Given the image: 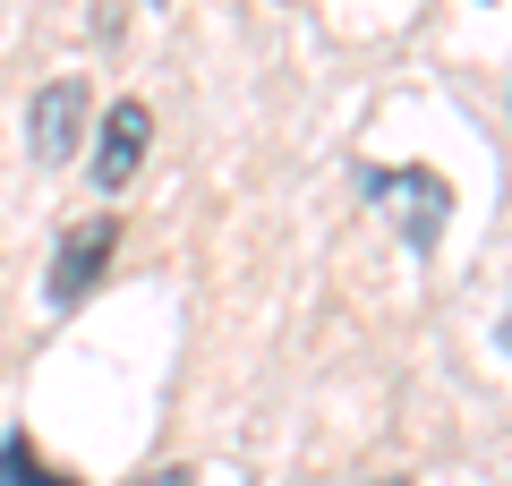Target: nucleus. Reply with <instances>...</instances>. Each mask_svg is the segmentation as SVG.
<instances>
[{
  "instance_id": "1",
  "label": "nucleus",
  "mask_w": 512,
  "mask_h": 486,
  "mask_svg": "<svg viewBox=\"0 0 512 486\" xmlns=\"http://www.w3.org/2000/svg\"><path fill=\"white\" fill-rule=\"evenodd\" d=\"M359 188L393 214V231L410 239V256H436L444 248V222H453V188L436 171H359Z\"/></svg>"
},
{
  "instance_id": "2",
  "label": "nucleus",
  "mask_w": 512,
  "mask_h": 486,
  "mask_svg": "<svg viewBox=\"0 0 512 486\" xmlns=\"http://www.w3.org/2000/svg\"><path fill=\"white\" fill-rule=\"evenodd\" d=\"M111 248H120V222H111V214L77 222V231L60 239V256H52V282H43V299H52V307H77V299H86L94 282H103Z\"/></svg>"
},
{
  "instance_id": "3",
  "label": "nucleus",
  "mask_w": 512,
  "mask_h": 486,
  "mask_svg": "<svg viewBox=\"0 0 512 486\" xmlns=\"http://www.w3.org/2000/svg\"><path fill=\"white\" fill-rule=\"evenodd\" d=\"M146 137H154V120H146V103H137V94H128V103H111L103 145H94V188H103V197H120V188L137 180V162H146Z\"/></svg>"
},
{
  "instance_id": "4",
  "label": "nucleus",
  "mask_w": 512,
  "mask_h": 486,
  "mask_svg": "<svg viewBox=\"0 0 512 486\" xmlns=\"http://www.w3.org/2000/svg\"><path fill=\"white\" fill-rule=\"evenodd\" d=\"M77 128H86V86L77 77H52L35 94V162H69Z\"/></svg>"
},
{
  "instance_id": "5",
  "label": "nucleus",
  "mask_w": 512,
  "mask_h": 486,
  "mask_svg": "<svg viewBox=\"0 0 512 486\" xmlns=\"http://www.w3.org/2000/svg\"><path fill=\"white\" fill-rule=\"evenodd\" d=\"M0 486H86V478H77V469H52V461H43V452H35V435H0Z\"/></svg>"
},
{
  "instance_id": "6",
  "label": "nucleus",
  "mask_w": 512,
  "mask_h": 486,
  "mask_svg": "<svg viewBox=\"0 0 512 486\" xmlns=\"http://www.w3.org/2000/svg\"><path fill=\"white\" fill-rule=\"evenodd\" d=\"M137 486H197V469H154V478H137Z\"/></svg>"
},
{
  "instance_id": "7",
  "label": "nucleus",
  "mask_w": 512,
  "mask_h": 486,
  "mask_svg": "<svg viewBox=\"0 0 512 486\" xmlns=\"http://www.w3.org/2000/svg\"><path fill=\"white\" fill-rule=\"evenodd\" d=\"M367 486H402V478H367Z\"/></svg>"
}]
</instances>
